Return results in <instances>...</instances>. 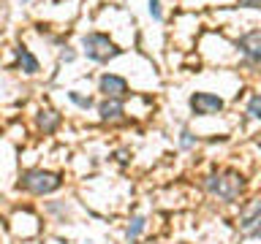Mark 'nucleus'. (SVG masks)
I'll return each instance as SVG.
<instances>
[{
    "instance_id": "ddd939ff",
    "label": "nucleus",
    "mask_w": 261,
    "mask_h": 244,
    "mask_svg": "<svg viewBox=\"0 0 261 244\" xmlns=\"http://www.w3.org/2000/svg\"><path fill=\"white\" fill-rule=\"evenodd\" d=\"M248 117H250V119H258V117H261V98H258V95H250V103H248Z\"/></svg>"
},
{
    "instance_id": "20e7f679",
    "label": "nucleus",
    "mask_w": 261,
    "mask_h": 244,
    "mask_svg": "<svg viewBox=\"0 0 261 244\" xmlns=\"http://www.w3.org/2000/svg\"><path fill=\"white\" fill-rule=\"evenodd\" d=\"M237 49H240V54L245 57L248 68L256 71L258 60H261V33L250 30V33H245V36H240V38H237Z\"/></svg>"
},
{
    "instance_id": "f3484780",
    "label": "nucleus",
    "mask_w": 261,
    "mask_h": 244,
    "mask_svg": "<svg viewBox=\"0 0 261 244\" xmlns=\"http://www.w3.org/2000/svg\"><path fill=\"white\" fill-rule=\"evenodd\" d=\"M237 6L240 8H258L261 0H237Z\"/></svg>"
},
{
    "instance_id": "9d476101",
    "label": "nucleus",
    "mask_w": 261,
    "mask_h": 244,
    "mask_svg": "<svg viewBox=\"0 0 261 244\" xmlns=\"http://www.w3.org/2000/svg\"><path fill=\"white\" fill-rule=\"evenodd\" d=\"M38 128L44 130V133H55V130L60 128V114L55 109H41L38 111Z\"/></svg>"
},
{
    "instance_id": "a211bd4d",
    "label": "nucleus",
    "mask_w": 261,
    "mask_h": 244,
    "mask_svg": "<svg viewBox=\"0 0 261 244\" xmlns=\"http://www.w3.org/2000/svg\"><path fill=\"white\" fill-rule=\"evenodd\" d=\"M22 3H28V0H22Z\"/></svg>"
},
{
    "instance_id": "6e6552de",
    "label": "nucleus",
    "mask_w": 261,
    "mask_h": 244,
    "mask_svg": "<svg viewBox=\"0 0 261 244\" xmlns=\"http://www.w3.org/2000/svg\"><path fill=\"white\" fill-rule=\"evenodd\" d=\"M98 117L103 122H120L125 117V109H122V101H112V98H103L98 103Z\"/></svg>"
},
{
    "instance_id": "dca6fc26",
    "label": "nucleus",
    "mask_w": 261,
    "mask_h": 244,
    "mask_svg": "<svg viewBox=\"0 0 261 244\" xmlns=\"http://www.w3.org/2000/svg\"><path fill=\"white\" fill-rule=\"evenodd\" d=\"M150 14H152V19H161V0H150Z\"/></svg>"
},
{
    "instance_id": "423d86ee",
    "label": "nucleus",
    "mask_w": 261,
    "mask_h": 244,
    "mask_svg": "<svg viewBox=\"0 0 261 244\" xmlns=\"http://www.w3.org/2000/svg\"><path fill=\"white\" fill-rule=\"evenodd\" d=\"M98 89L103 93V98H112V101H122L128 95V81L117 76V73H103L98 79Z\"/></svg>"
},
{
    "instance_id": "4468645a",
    "label": "nucleus",
    "mask_w": 261,
    "mask_h": 244,
    "mask_svg": "<svg viewBox=\"0 0 261 244\" xmlns=\"http://www.w3.org/2000/svg\"><path fill=\"white\" fill-rule=\"evenodd\" d=\"M196 141H199V138H196L191 130H182V136H179V146H182V149H193Z\"/></svg>"
},
{
    "instance_id": "f8f14e48",
    "label": "nucleus",
    "mask_w": 261,
    "mask_h": 244,
    "mask_svg": "<svg viewBox=\"0 0 261 244\" xmlns=\"http://www.w3.org/2000/svg\"><path fill=\"white\" fill-rule=\"evenodd\" d=\"M68 101L73 103V106H79V109H90V106H93V98H90V95H82V93H76V89H71V93H68Z\"/></svg>"
},
{
    "instance_id": "1a4fd4ad",
    "label": "nucleus",
    "mask_w": 261,
    "mask_h": 244,
    "mask_svg": "<svg viewBox=\"0 0 261 244\" xmlns=\"http://www.w3.org/2000/svg\"><path fill=\"white\" fill-rule=\"evenodd\" d=\"M14 52H16V68L24 71V73H30V76H33V73H38V60L33 57V52L28 46H16Z\"/></svg>"
},
{
    "instance_id": "9b49d317",
    "label": "nucleus",
    "mask_w": 261,
    "mask_h": 244,
    "mask_svg": "<svg viewBox=\"0 0 261 244\" xmlns=\"http://www.w3.org/2000/svg\"><path fill=\"white\" fill-rule=\"evenodd\" d=\"M144 228H147V220L142 217V215H136L134 220H130V225H128V231H125V239H128V244H134L139 236L144 233Z\"/></svg>"
},
{
    "instance_id": "f257e3e1",
    "label": "nucleus",
    "mask_w": 261,
    "mask_h": 244,
    "mask_svg": "<svg viewBox=\"0 0 261 244\" xmlns=\"http://www.w3.org/2000/svg\"><path fill=\"white\" fill-rule=\"evenodd\" d=\"M16 187H19V190H28L33 195H49V193H55V190L63 187V176L55 174V171L30 168V171H24V174L19 176Z\"/></svg>"
},
{
    "instance_id": "7ed1b4c3",
    "label": "nucleus",
    "mask_w": 261,
    "mask_h": 244,
    "mask_svg": "<svg viewBox=\"0 0 261 244\" xmlns=\"http://www.w3.org/2000/svg\"><path fill=\"white\" fill-rule=\"evenodd\" d=\"M82 49H85V54H87V60H93V63H109L114 60L122 49L114 44V41L109 36H103V33H87L85 38H82Z\"/></svg>"
},
{
    "instance_id": "39448f33",
    "label": "nucleus",
    "mask_w": 261,
    "mask_h": 244,
    "mask_svg": "<svg viewBox=\"0 0 261 244\" xmlns=\"http://www.w3.org/2000/svg\"><path fill=\"white\" fill-rule=\"evenodd\" d=\"M188 103H191V111L196 114V117H210V114L223 111V101H220L218 95H212V93H193Z\"/></svg>"
},
{
    "instance_id": "0eeeda50",
    "label": "nucleus",
    "mask_w": 261,
    "mask_h": 244,
    "mask_svg": "<svg viewBox=\"0 0 261 244\" xmlns=\"http://www.w3.org/2000/svg\"><path fill=\"white\" fill-rule=\"evenodd\" d=\"M258 220H261V209H258V201H253L240 215V231H245L248 236H258Z\"/></svg>"
},
{
    "instance_id": "f03ea898",
    "label": "nucleus",
    "mask_w": 261,
    "mask_h": 244,
    "mask_svg": "<svg viewBox=\"0 0 261 244\" xmlns=\"http://www.w3.org/2000/svg\"><path fill=\"white\" fill-rule=\"evenodd\" d=\"M242 187H245V179H242V174H237V171H220V174L204 176V190L218 195V198H223V201L240 198Z\"/></svg>"
},
{
    "instance_id": "2eb2a0df",
    "label": "nucleus",
    "mask_w": 261,
    "mask_h": 244,
    "mask_svg": "<svg viewBox=\"0 0 261 244\" xmlns=\"http://www.w3.org/2000/svg\"><path fill=\"white\" fill-rule=\"evenodd\" d=\"M60 60H63V63H73V60H76V52H73V49H68V46H65L63 52H60Z\"/></svg>"
}]
</instances>
